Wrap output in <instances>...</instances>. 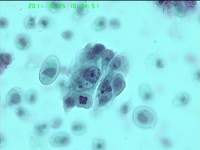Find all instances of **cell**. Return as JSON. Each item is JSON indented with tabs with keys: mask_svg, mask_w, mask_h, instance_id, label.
<instances>
[{
	"mask_svg": "<svg viewBox=\"0 0 200 150\" xmlns=\"http://www.w3.org/2000/svg\"><path fill=\"white\" fill-rule=\"evenodd\" d=\"M59 70V63L57 58L54 56L49 57L40 69L39 78L41 82L45 85L52 83L57 78Z\"/></svg>",
	"mask_w": 200,
	"mask_h": 150,
	"instance_id": "cell-1",
	"label": "cell"
},
{
	"mask_svg": "<svg viewBox=\"0 0 200 150\" xmlns=\"http://www.w3.org/2000/svg\"><path fill=\"white\" fill-rule=\"evenodd\" d=\"M135 123L142 128H152L157 120L156 115L151 108L144 106L137 108L133 114Z\"/></svg>",
	"mask_w": 200,
	"mask_h": 150,
	"instance_id": "cell-2",
	"label": "cell"
},
{
	"mask_svg": "<svg viewBox=\"0 0 200 150\" xmlns=\"http://www.w3.org/2000/svg\"><path fill=\"white\" fill-rule=\"evenodd\" d=\"M76 104L79 108L88 109L91 107L93 100L91 95L88 93L79 92L75 95Z\"/></svg>",
	"mask_w": 200,
	"mask_h": 150,
	"instance_id": "cell-3",
	"label": "cell"
},
{
	"mask_svg": "<svg viewBox=\"0 0 200 150\" xmlns=\"http://www.w3.org/2000/svg\"><path fill=\"white\" fill-rule=\"evenodd\" d=\"M101 75L99 69L95 66H92L85 69L83 72L84 79L91 84L96 83Z\"/></svg>",
	"mask_w": 200,
	"mask_h": 150,
	"instance_id": "cell-4",
	"label": "cell"
},
{
	"mask_svg": "<svg viewBox=\"0 0 200 150\" xmlns=\"http://www.w3.org/2000/svg\"><path fill=\"white\" fill-rule=\"evenodd\" d=\"M70 138L69 136L64 132H58L52 135L49 141L53 145L57 147L65 146L69 143Z\"/></svg>",
	"mask_w": 200,
	"mask_h": 150,
	"instance_id": "cell-5",
	"label": "cell"
},
{
	"mask_svg": "<svg viewBox=\"0 0 200 150\" xmlns=\"http://www.w3.org/2000/svg\"><path fill=\"white\" fill-rule=\"evenodd\" d=\"M126 83L122 75L120 73L115 74L113 78L112 88L115 96L118 95L123 90Z\"/></svg>",
	"mask_w": 200,
	"mask_h": 150,
	"instance_id": "cell-6",
	"label": "cell"
},
{
	"mask_svg": "<svg viewBox=\"0 0 200 150\" xmlns=\"http://www.w3.org/2000/svg\"><path fill=\"white\" fill-rule=\"evenodd\" d=\"M22 98L21 90L18 88H14L12 89L8 93L6 101L9 105H18L20 103Z\"/></svg>",
	"mask_w": 200,
	"mask_h": 150,
	"instance_id": "cell-7",
	"label": "cell"
},
{
	"mask_svg": "<svg viewBox=\"0 0 200 150\" xmlns=\"http://www.w3.org/2000/svg\"><path fill=\"white\" fill-rule=\"evenodd\" d=\"M105 50V48L103 45L97 44L87 52V58L90 60H97L104 53Z\"/></svg>",
	"mask_w": 200,
	"mask_h": 150,
	"instance_id": "cell-8",
	"label": "cell"
},
{
	"mask_svg": "<svg viewBox=\"0 0 200 150\" xmlns=\"http://www.w3.org/2000/svg\"><path fill=\"white\" fill-rule=\"evenodd\" d=\"M15 44L18 49L23 50L28 48L30 45V40L26 35L20 34L18 35L15 39Z\"/></svg>",
	"mask_w": 200,
	"mask_h": 150,
	"instance_id": "cell-9",
	"label": "cell"
},
{
	"mask_svg": "<svg viewBox=\"0 0 200 150\" xmlns=\"http://www.w3.org/2000/svg\"><path fill=\"white\" fill-rule=\"evenodd\" d=\"M75 95L71 92L66 94L63 99V107L66 113H68L75 106Z\"/></svg>",
	"mask_w": 200,
	"mask_h": 150,
	"instance_id": "cell-10",
	"label": "cell"
},
{
	"mask_svg": "<svg viewBox=\"0 0 200 150\" xmlns=\"http://www.w3.org/2000/svg\"><path fill=\"white\" fill-rule=\"evenodd\" d=\"M113 75V72L110 71L104 78L98 89V92L100 94L104 92L107 88L110 86Z\"/></svg>",
	"mask_w": 200,
	"mask_h": 150,
	"instance_id": "cell-11",
	"label": "cell"
},
{
	"mask_svg": "<svg viewBox=\"0 0 200 150\" xmlns=\"http://www.w3.org/2000/svg\"><path fill=\"white\" fill-rule=\"evenodd\" d=\"M112 88L109 86L103 93L100 94L99 98V103L100 106H103L110 100L112 96Z\"/></svg>",
	"mask_w": 200,
	"mask_h": 150,
	"instance_id": "cell-12",
	"label": "cell"
},
{
	"mask_svg": "<svg viewBox=\"0 0 200 150\" xmlns=\"http://www.w3.org/2000/svg\"><path fill=\"white\" fill-rule=\"evenodd\" d=\"M189 97L186 93H180L177 95L173 101V104L176 106H182L186 105L189 101Z\"/></svg>",
	"mask_w": 200,
	"mask_h": 150,
	"instance_id": "cell-13",
	"label": "cell"
},
{
	"mask_svg": "<svg viewBox=\"0 0 200 150\" xmlns=\"http://www.w3.org/2000/svg\"><path fill=\"white\" fill-rule=\"evenodd\" d=\"M12 62L11 54L8 53H3L0 54V70L2 71L5 69Z\"/></svg>",
	"mask_w": 200,
	"mask_h": 150,
	"instance_id": "cell-14",
	"label": "cell"
},
{
	"mask_svg": "<svg viewBox=\"0 0 200 150\" xmlns=\"http://www.w3.org/2000/svg\"><path fill=\"white\" fill-rule=\"evenodd\" d=\"M114 53L112 50L107 49L103 54L102 58V64L103 66H108L114 56Z\"/></svg>",
	"mask_w": 200,
	"mask_h": 150,
	"instance_id": "cell-15",
	"label": "cell"
},
{
	"mask_svg": "<svg viewBox=\"0 0 200 150\" xmlns=\"http://www.w3.org/2000/svg\"><path fill=\"white\" fill-rule=\"evenodd\" d=\"M106 24V20L105 18H98L94 23V28L97 31L101 30L105 28Z\"/></svg>",
	"mask_w": 200,
	"mask_h": 150,
	"instance_id": "cell-16",
	"label": "cell"
},
{
	"mask_svg": "<svg viewBox=\"0 0 200 150\" xmlns=\"http://www.w3.org/2000/svg\"><path fill=\"white\" fill-rule=\"evenodd\" d=\"M85 126L81 122H76L72 126V130L74 134L80 135L83 133L85 130Z\"/></svg>",
	"mask_w": 200,
	"mask_h": 150,
	"instance_id": "cell-17",
	"label": "cell"
},
{
	"mask_svg": "<svg viewBox=\"0 0 200 150\" xmlns=\"http://www.w3.org/2000/svg\"><path fill=\"white\" fill-rule=\"evenodd\" d=\"M73 85L74 89L77 92H81L90 86L87 82L80 81L75 82Z\"/></svg>",
	"mask_w": 200,
	"mask_h": 150,
	"instance_id": "cell-18",
	"label": "cell"
},
{
	"mask_svg": "<svg viewBox=\"0 0 200 150\" xmlns=\"http://www.w3.org/2000/svg\"><path fill=\"white\" fill-rule=\"evenodd\" d=\"M140 94L142 98L145 100H150L152 97V93L150 90L147 87H142L140 90Z\"/></svg>",
	"mask_w": 200,
	"mask_h": 150,
	"instance_id": "cell-19",
	"label": "cell"
},
{
	"mask_svg": "<svg viewBox=\"0 0 200 150\" xmlns=\"http://www.w3.org/2000/svg\"><path fill=\"white\" fill-rule=\"evenodd\" d=\"M16 113L17 116L22 119H26L28 116L27 111L22 107H18L16 109Z\"/></svg>",
	"mask_w": 200,
	"mask_h": 150,
	"instance_id": "cell-20",
	"label": "cell"
},
{
	"mask_svg": "<svg viewBox=\"0 0 200 150\" xmlns=\"http://www.w3.org/2000/svg\"><path fill=\"white\" fill-rule=\"evenodd\" d=\"M121 63V58L119 56H117L111 62L110 64V68L112 70H117L120 67Z\"/></svg>",
	"mask_w": 200,
	"mask_h": 150,
	"instance_id": "cell-21",
	"label": "cell"
},
{
	"mask_svg": "<svg viewBox=\"0 0 200 150\" xmlns=\"http://www.w3.org/2000/svg\"><path fill=\"white\" fill-rule=\"evenodd\" d=\"M26 100L30 104L34 103L37 99V94L34 90L29 91L26 95Z\"/></svg>",
	"mask_w": 200,
	"mask_h": 150,
	"instance_id": "cell-22",
	"label": "cell"
},
{
	"mask_svg": "<svg viewBox=\"0 0 200 150\" xmlns=\"http://www.w3.org/2000/svg\"><path fill=\"white\" fill-rule=\"evenodd\" d=\"M47 128L45 123L38 124L35 126V130L39 134L42 135L46 132Z\"/></svg>",
	"mask_w": 200,
	"mask_h": 150,
	"instance_id": "cell-23",
	"label": "cell"
},
{
	"mask_svg": "<svg viewBox=\"0 0 200 150\" xmlns=\"http://www.w3.org/2000/svg\"><path fill=\"white\" fill-rule=\"evenodd\" d=\"M39 23L41 28H46L50 25V20L48 18L44 17L40 19Z\"/></svg>",
	"mask_w": 200,
	"mask_h": 150,
	"instance_id": "cell-24",
	"label": "cell"
},
{
	"mask_svg": "<svg viewBox=\"0 0 200 150\" xmlns=\"http://www.w3.org/2000/svg\"><path fill=\"white\" fill-rule=\"evenodd\" d=\"M35 24V20L34 18L32 16L28 17L25 21V27L28 28H33Z\"/></svg>",
	"mask_w": 200,
	"mask_h": 150,
	"instance_id": "cell-25",
	"label": "cell"
},
{
	"mask_svg": "<svg viewBox=\"0 0 200 150\" xmlns=\"http://www.w3.org/2000/svg\"><path fill=\"white\" fill-rule=\"evenodd\" d=\"M93 146L95 149L102 150L104 148V144L102 140H96L94 141Z\"/></svg>",
	"mask_w": 200,
	"mask_h": 150,
	"instance_id": "cell-26",
	"label": "cell"
},
{
	"mask_svg": "<svg viewBox=\"0 0 200 150\" xmlns=\"http://www.w3.org/2000/svg\"><path fill=\"white\" fill-rule=\"evenodd\" d=\"M62 123L61 119L58 118L54 120L51 123L52 126L54 128H59L61 125Z\"/></svg>",
	"mask_w": 200,
	"mask_h": 150,
	"instance_id": "cell-27",
	"label": "cell"
},
{
	"mask_svg": "<svg viewBox=\"0 0 200 150\" xmlns=\"http://www.w3.org/2000/svg\"><path fill=\"white\" fill-rule=\"evenodd\" d=\"M48 6L50 10L55 11L60 8V4L58 3L52 2L49 4Z\"/></svg>",
	"mask_w": 200,
	"mask_h": 150,
	"instance_id": "cell-28",
	"label": "cell"
},
{
	"mask_svg": "<svg viewBox=\"0 0 200 150\" xmlns=\"http://www.w3.org/2000/svg\"><path fill=\"white\" fill-rule=\"evenodd\" d=\"M73 33L71 31H67L64 32L62 33L63 38L66 40H69L72 37Z\"/></svg>",
	"mask_w": 200,
	"mask_h": 150,
	"instance_id": "cell-29",
	"label": "cell"
},
{
	"mask_svg": "<svg viewBox=\"0 0 200 150\" xmlns=\"http://www.w3.org/2000/svg\"><path fill=\"white\" fill-rule=\"evenodd\" d=\"M184 2L186 7L189 8H193L197 4L196 1H185Z\"/></svg>",
	"mask_w": 200,
	"mask_h": 150,
	"instance_id": "cell-30",
	"label": "cell"
},
{
	"mask_svg": "<svg viewBox=\"0 0 200 150\" xmlns=\"http://www.w3.org/2000/svg\"><path fill=\"white\" fill-rule=\"evenodd\" d=\"M130 108V104L128 103H125L122 106L121 108V112L123 114H126L128 112Z\"/></svg>",
	"mask_w": 200,
	"mask_h": 150,
	"instance_id": "cell-31",
	"label": "cell"
},
{
	"mask_svg": "<svg viewBox=\"0 0 200 150\" xmlns=\"http://www.w3.org/2000/svg\"><path fill=\"white\" fill-rule=\"evenodd\" d=\"M119 23L118 21L116 19H112L110 22V25L113 28L117 29L119 28Z\"/></svg>",
	"mask_w": 200,
	"mask_h": 150,
	"instance_id": "cell-32",
	"label": "cell"
},
{
	"mask_svg": "<svg viewBox=\"0 0 200 150\" xmlns=\"http://www.w3.org/2000/svg\"><path fill=\"white\" fill-rule=\"evenodd\" d=\"M8 22L7 20L4 18H2L1 20V28H5L7 25Z\"/></svg>",
	"mask_w": 200,
	"mask_h": 150,
	"instance_id": "cell-33",
	"label": "cell"
},
{
	"mask_svg": "<svg viewBox=\"0 0 200 150\" xmlns=\"http://www.w3.org/2000/svg\"><path fill=\"white\" fill-rule=\"evenodd\" d=\"M163 4L164 6H165L167 8H170L172 5V2L171 1H165Z\"/></svg>",
	"mask_w": 200,
	"mask_h": 150,
	"instance_id": "cell-34",
	"label": "cell"
},
{
	"mask_svg": "<svg viewBox=\"0 0 200 150\" xmlns=\"http://www.w3.org/2000/svg\"><path fill=\"white\" fill-rule=\"evenodd\" d=\"M157 65L159 68H162L163 67L162 61L161 59H159L157 60Z\"/></svg>",
	"mask_w": 200,
	"mask_h": 150,
	"instance_id": "cell-35",
	"label": "cell"
},
{
	"mask_svg": "<svg viewBox=\"0 0 200 150\" xmlns=\"http://www.w3.org/2000/svg\"><path fill=\"white\" fill-rule=\"evenodd\" d=\"M163 143L166 145H169L170 144V142L167 140L164 139L163 140Z\"/></svg>",
	"mask_w": 200,
	"mask_h": 150,
	"instance_id": "cell-36",
	"label": "cell"
},
{
	"mask_svg": "<svg viewBox=\"0 0 200 150\" xmlns=\"http://www.w3.org/2000/svg\"><path fill=\"white\" fill-rule=\"evenodd\" d=\"M159 2V3L160 5H162L163 2H164V1H158Z\"/></svg>",
	"mask_w": 200,
	"mask_h": 150,
	"instance_id": "cell-37",
	"label": "cell"
}]
</instances>
